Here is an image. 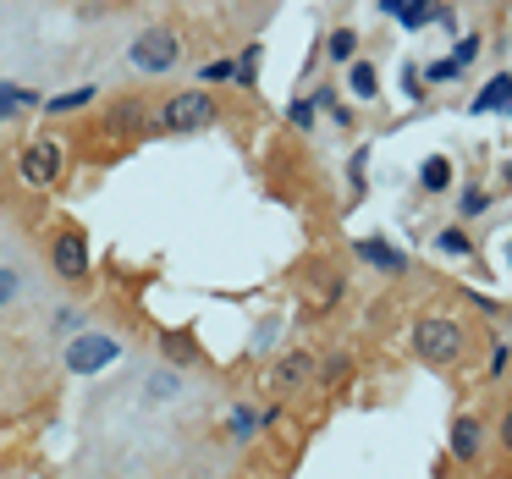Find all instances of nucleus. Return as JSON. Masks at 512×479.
Instances as JSON below:
<instances>
[{
	"label": "nucleus",
	"instance_id": "1",
	"mask_svg": "<svg viewBox=\"0 0 512 479\" xmlns=\"http://www.w3.org/2000/svg\"><path fill=\"white\" fill-rule=\"evenodd\" d=\"M155 122L160 133H204V127H215V100L204 89H182L155 111Z\"/></svg>",
	"mask_w": 512,
	"mask_h": 479
},
{
	"label": "nucleus",
	"instance_id": "2",
	"mask_svg": "<svg viewBox=\"0 0 512 479\" xmlns=\"http://www.w3.org/2000/svg\"><path fill=\"white\" fill-rule=\"evenodd\" d=\"M413 347H419L424 364H457L463 358V325L446 320V314H424L413 325Z\"/></svg>",
	"mask_w": 512,
	"mask_h": 479
},
{
	"label": "nucleus",
	"instance_id": "3",
	"mask_svg": "<svg viewBox=\"0 0 512 479\" xmlns=\"http://www.w3.org/2000/svg\"><path fill=\"white\" fill-rule=\"evenodd\" d=\"M177 61H182V39L171 34V28H144V34L127 45V67H133V72H149V78L171 72Z\"/></svg>",
	"mask_w": 512,
	"mask_h": 479
},
{
	"label": "nucleus",
	"instance_id": "4",
	"mask_svg": "<svg viewBox=\"0 0 512 479\" xmlns=\"http://www.w3.org/2000/svg\"><path fill=\"white\" fill-rule=\"evenodd\" d=\"M116 358H122V342L105 331H78L67 342V369L72 375H100V369H111Z\"/></svg>",
	"mask_w": 512,
	"mask_h": 479
},
{
	"label": "nucleus",
	"instance_id": "5",
	"mask_svg": "<svg viewBox=\"0 0 512 479\" xmlns=\"http://www.w3.org/2000/svg\"><path fill=\"white\" fill-rule=\"evenodd\" d=\"M61 171H67V155H61L56 138H34V144L17 155V177H23L28 188H56Z\"/></svg>",
	"mask_w": 512,
	"mask_h": 479
},
{
	"label": "nucleus",
	"instance_id": "6",
	"mask_svg": "<svg viewBox=\"0 0 512 479\" xmlns=\"http://www.w3.org/2000/svg\"><path fill=\"white\" fill-rule=\"evenodd\" d=\"M50 265H56L61 281H83V276H89V237H83V232H61L56 243H50Z\"/></svg>",
	"mask_w": 512,
	"mask_h": 479
},
{
	"label": "nucleus",
	"instance_id": "7",
	"mask_svg": "<svg viewBox=\"0 0 512 479\" xmlns=\"http://www.w3.org/2000/svg\"><path fill=\"white\" fill-rule=\"evenodd\" d=\"M314 380V353L309 347H292V353L276 358V369H270V391H281V397H292L298 386H309Z\"/></svg>",
	"mask_w": 512,
	"mask_h": 479
},
{
	"label": "nucleus",
	"instance_id": "8",
	"mask_svg": "<svg viewBox=\"0 0 512 479\" xmlns=\"http://www.w3.org/2000/svg\"><path fill=\"white\" fill-rule=\"evenodd\" d=\"M353 254L364 259V265H375V270H391V276H408V254H402L397 243H386V237H358V243H353Z\"/></svg>",
	"mask_w": 512,
	"mask_h": 479
},
{
	"label": "nucleus",
	"instance_id": "9",
	"mask_svg": "<svg viewBox=\"0 0 512 479\" xmlns=\"http://www.w3.org/2000/svg\"><path fill=\"white\" fill-rule=\"evenodd\" d=\"M380 12L386 17H397L402 28H408V34H419L424 23H435V12H441V6H435V0H375Z\"/></svg>",
	"mask_w": 512,
	"mask_h": 479
},
{
	"label": "nucleus",
	"instance_id": "10",
	"mask_svg": "<svg viewBox=\"0 0 512 479\" xmlns=\"http://www.w3.org/2000/svg\"><path fill=\"white\" fill-rule=\"evenodd\" d=\"M474 116H485V111H501V116H512V72H496V78L485 83V89L474 94V105H468Z\"/></svg>",
	"mask_w": 512,
	"mask_h": 479
},
{
	"label": "nucleus",
	"instance_id": "11",
	"mask_svg": "<svg viewBox=\"0 0 512 479\" xmlns=\"http://www.w3.org/2000/svg\"><path fill=\"white\" fill-rule=\"evenodd\" d=\"M479 446H485L479 419H468V413H463V419H452V457H457V463L474 468V463H479Z\"/></svg>",
	"mask_w": 512,
	"mask_h": 479
},
{
	"label": "nucleus",
	"instance_id": "12",
	"mask_svg": "<svg viewBox=\"0 0 512 479\" xmlns=\"http://www.w3.org/2000/svg\"><path fill=\"white\" fill-rule=\"evenodd\" d=\"M34 105H45V94L17 89V83H0V122H12L17 111H34Z\"/></svg>",
	"mask_w": 512,
	"mask_h": 479
},
{
	"label": "nucleus",
	"instance_id": "13",
	"mask_svg": "<svg viewBox=\"0 0 512 479\" xmlns=\"http://www.w3.org/2000/svg\"><path fill=\"white\" fill-rule=\"evenodd\" d=\"M144 391H149V402H177L182 397V375H177V369H149Z\"/></svg>",
	"mask_w": 512,
	"mask_h": 479
},
{
	"label": "nucleus",
	"instance_id": "14",
	"mask_svg": "<svg viewBox=\"0 0 512 479\" xmlns=\"http://www.w3.org/2000/svg\"><path fill=\"white\" fill-rule=\"evenodd\" d=\"M419 188L424 193H446V188H452V160H446V155L424 160V166H419Z\"/></svg>",
	"mask_w": 512,
	"mask_h": 479
},
{
	"label": "nucleus",
	"instance_id": "15",
	"mask_svg": "<svg viewBox=\"0 0 512 479\" xmlns=\"http://www.w3.org/2000/svg\"><path fill=\"white\" fill-rule=\"evenodd\" d=\"M325 56L331 61H358V28H336V34H325Z\"/></svg>",
	"mask_w": 512,
	"mask_h": 479
},
{
	"label": "nucleus",
	"instance_id": "16",
	"mask_svg": "<svg viewBox=\"0 0 512 479\" xmlns=\"http://www.w3.org/2000/svg\"><path fill=\"white\" fill-rule=\"evenodd\" d=\"M347 83H353L358 100H375V94H380V72L369 67V61H353V67H347Z\"/></svg>",
	"mask_w": 512,
	"mask_h": 479
},
{
	"label": "nucleus",
	"instance_id": "17",
	"mask_svg": "<svg viewBox=\"0 0 512 479\" xmlns=\"http://www.w3.org/2000/svg\"><path fill=\"white\" fill-rule=\"evenodd\" d=\"M259 45H248L243 56H237V89H259Z\"/></svg>",
	"mask_w": 512,
	"mask_h": 479
},
{
	"label": "nucleus",
	"instance_id": "18",
	"mask_svg": "<svg viewBox=\"0 0 512 479\" xmlns=\"http://www.w3.org/2000/svg\"><path fill=\"white\" fill-rule=\"evenodd\" d=\"M94 100V83H83V89H67V94H56V100H45L50 111H78V105H89Z\"/></svg>",
	"mask_w": 512,
	"mask_h": 479
},
{
	"label": "nucleus",
	"instance_id": "19",
	"mask_svg": "<svg viewBox=\"0 0 512 479\" xmlns=\"http://www.w3.org/2000/svg\"><path fill=\"white\" fill-rule=\"evenodd\" d=\"M485 204H490L485 188H463V199H457V215H463V221H474V215H485Z\"/></svg>",
	"mask_w": 512,
	"mask_h": 479
},
{
	"label": "nucleus",
	"instance_id": "20",
	"mask_svg": "<svg viewBox=\"0 0 512 479\" xmlns=\"http://www.w3.org/2000/svg\"><path fill=\"white\" fill-rule=\"evenodd\" d=\"M254 430H259V413L254 408H237L232 413V441H254Z\"/></svg>",
	"mask_w": 512,
	"mask_h": 479
},
{
	"label": "nucleus",
	"instance_id": "21",
	"mask_svg": "<svg viewBox=\"0 0 512 479\" xmlns=\"http://www.w3.org/2000/svg\"><path fill=\"white\" fill-rule=\"evenodd\" d=\"M160 347H166V358H177V364H188V358H193V342H188L182 331H177V336L166 331V336H160Z\"/></svg>",
	"mask_w": 512,
	"mask_h": 479
},
{
	"label": "nucleus",
	"instance_id": "22",
	"mask_svg": "<svg viewBox=\"0 0 512 479\" xmlns=\"http://www.w3.org/2000/svg\"><path fill=\"white\" fill-rule=\"evenodd\" d=\"M237 83V61H210V67H199V83Z\"/></svg>",
	"mask_w": 512,
	"mask_h": 479
},
{
	"label": "nucleus",
	"instance_id": "23",
	"mask_svg": "<svg viewBox=\"0 0 512 479\" xmlns=\"http://www.w3.org/2000/svg\"><path fill=\"white\" fill-rule=\"evenodd\" d=\"M446 78H463V61H430L424 67V83H446Z\"/></svg>",
	"mask_w": 512,
	"mask_h": 479
},
{
	"label": "nucleus",
	"instance_id": "24",
	"mask_svg": "<svg viewBox=\"0 0 512 479\" xmlns=\"http://www.w3.org/2000/svg\"><path fill=\"white\" fill-rule=\"evenodd\" d=\"M314 111H320V105H314V100H292V105H287L292 127H314Z\"/></svg>",
	"mask_w": 512,
	"mask_h": 479
},
{
	"label": "nucleus",
	"instance_id": "25",
	"mask_svg": "<svg viewBox=\"0 0 512 479\" xmlns=\"http://www.w3.org/2000/svg\"><path fill=\"white\" fill-rule=\"evenodd\" d=\"M17 287H23V281H17V270H12V265H0V309L17 298Z\"/></svg>",
	"mask_w": 512,
	"mask_h": 479
},
{
	"label": "nucleus",
	"instance_id": "26",
	"mask_svg": "<svg viewBox=\"0 0 512 479\" xmlns=\"http://www.w3.org/2000/svg\"><path fill=\"white\" fill-rule=\"evenodd\" d=\"M435 243H441V248H446V254H468V237H463V232H457V226H446V232H441V237H435Z\"/></svg>",
	"mask_w": 512,
	"mask_h": 479
},
{
	"label": "nucleus",
	"instance_id": "27",
	"mask_svg": "<svg viewBox=\"0 0 512 479\" xmlns=\"http://www.w3.org/2000/svg\"><path fill=\"white\" fill-rule=\"evenodd\" d=\"M347 369H353V364H347V358H342V353H336V358H331V364H325V375H320V386H336V380H342V375H347Z\"/></svg>",
	"mask_w": 512,
	"mask_h": 479
},
{
	"label": "nucleus",
	"instance_id": "28",
	"mask_svg": "<svg viewBox=\"0 0 512 479\" xmlns=\"http://www.w3.org/2000/svg\"><path fill=\"white\" fill-rule=\"evenodd\" d=\"M474 56H479V34H463V39H457V56L452 61H463V67H468Z\"/></svg>",
	"mask_w": 512,
	"mask_h": 479
},
{
	"label": "nucleus",
	"instance_id": "29",
	"mask_svg": "<svg viewBox=\"0 0 512 479\" xmlns=\"http://www.w3.org/2000/svg\"><path fill=\"white\" fill-rule=\"evenodd\" d=\"M507 364H512V347H507V342H496V347H490V375H501Z\"/></svg>",
	"mask_w": 512,
	"mask_h": 479
},
{
	"label": "nucleus",
	"instance_id": "30",
	"mask_svg": "<svg viewBox=\"0 0 512 479\" xmlns=\"http://www.w3.org/2000/svg\"><path fill=\"white\" fill-rule=\"evenodd\" d=\"M501 446H507V452H512V413H507V419H501Z\"/></svg>",
	"mask_w": 512,
	"mask_h": 479
},
{
	"label": "nucleus",
	"instance_id": "31",
	"mask_svg": "<svg viewBox=\"0 0 512 479\" xmlns=\"http://www.w3.org/2000/svg\"><path fill=\"white\" fill-rule=\"evenodd\" d=\"M507 320H512V309H507Z\"/></svg>",
	"mask_w": 512,
	"mask_h": 479
},
{
	"label": "nucleus",
	"instance_id": "32",
	"mask_svg": "<svg viewBox=\"0 0 512 479\" xmlns=\"http://www.w3.org/2000/svg\"><path fill=\"white\" fill-rule=\"evenodd\" d=\"M248 479H259V474H248Z\"/></svg>",
	"mask_w": 512,
	"mask_h": 479
}]
</instances>
